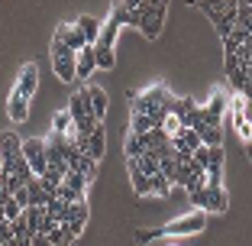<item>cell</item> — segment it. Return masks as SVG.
<instances>
[{
    "label": "cell",
    "instance_id": "6da1fadb",
    "mask_svg": "<svg viewBox=\"0 0 252 246\" xmlns=\"http://www.w3.org/2000/svg\"><path fill=\"white\" fill-rule=\"evenodd\" d=\"M207 227V211H194V214L181 217V220H171L165 227H152V230H136V243H149V240L158 237H194Z\"/></svg>",
    "mask_w": 252,
    "mask_h": 246
},
{
    "label": "cell",
    "instance_id": "7a4b0ae2",
    "mask_svg": "<svg viewBox=\"0 0 252 246\" xmlns=\"http://www.w3.org/2000/svg\"><path fill=\"white\" fill-rule=\"evenodd\" d=\"M165 13H168V3L165 0H139V33L146 39H158L165 26Z\"/></svg>",
    "mask_w": 252,
    "mask_h": 246
},
{
    "label": "cell",
    "instance_id": "3957f363",
    "mask_svg": "<svg viewBox=\"0 0 252 246\" xmlns=\"http://www.w3.org/2000/svg\"><path fill=\"white\" fill-rule=\"evenodd\" d=\"M168 97H171V91L165 84H152L142 94H129V107H133V113H152V110H162Z\"/></svg>",
    "mask_w": 252,
    "mask_h": 246
},
{
    "label": "cell",
    "instance_id": "277c9868",
    "mask_svg": "<svg viewBox=\"0 0 252 246\" xmlns=\"http://www.w3.org/2000/svg\"><path fill=\"white\" fill-rule=\"evenodd\" d=\"M49 55H52L55 78H59V81H65V84H74V62H78V55H74L71 49H65L59 39H52V42H49Z\"/></svg>",
    "mask_w": 252,
    "mask_h": 246
},
{
    "label": "cell",
    "instance_id": "5b68a950",
    "mask_svg": "<svg viewBox=\"0 0 252 246\" xmlns=\"http://www.w3.org/2000/svg\"><path fill=\"white\" fill-rule=\"evenodd\" d=\"M23 159L30 162L32 175L42 178L49 172V162H45V140H23Z\"/></svg>",
    "mask_w": 252,
    "mask_h": 246
},
{
    "label": "cell",
    "instance_id": "8992f818",
    "mask_svg": "<svg viewBox=\"0 0 252 246\" xmlns=\"http://www.w3.org/2000/svg\"><path fill=\"white\" fill-rule=\"evenodd\" d=\"M84 224H88V201H74V204H68L65 208V217H62V227H68L71 230V237L78 240L84 233Z\"/></svg>",
    "mask_w": 252,
    "mask_h": 246
},
{
    "label": "cell",
    "instance_id": "52a82bcc",
    "mask_svg": "<svg viewBox=\"0 0 252 246\" xmlns=\"http://www.w3.org/2000/svg\"><path fill=\"white\" fill-rule=\"evenodd\" d=\"M23 156V140L16 133H0V159H3V172L10 169V165L16 162V159Z\"/></svg>",
    "mask_w": 252,
    "mask_h": 246
},
{
    "label": "cell",
    "instance_id": "ba28073f",
    "mask_svg": "<svg viewBox=\"0 0 252 246\" xmlns=\"http://www.w3.org/2000/svg\"><path fill=\"white\" fill-rule=\"evenodd\" d=\"M110 20L117 23L120 30L123 26H136L139 30V0H126V3H117L110 13Z\"/></svg>",
    "mask_w": 252,
    "mask_h": 246
},
{
    "label": "cell",
    "instance_id": "9c48e42d",
    "mask_svg": "<svg viewBox=\"0 0 252 246\" xmlns=\"http://www.w3.org/2000/svg\"><path fill=\"white\" fill-rule=\"evenodd\" d=\"M55 39H59L65 49H71L74 55H78L84 45H88V42H84V36H81V30H78L74 23H59V30H55Z\"/></svg>",
    "mask_w": 252,
    "mask_h": 246
},
{
    "label": "cell",
    "instance_id": "30bf717a",
    "mask_svg": "<svg viewBox=\"0 0 252 246\" xmlns=\"http://www.w3.org/2000/svg\"><path fill=\"white\" fill-rule=\"evenodd\" d=\"M36 88H39V68L32 65V62H26V65H23V71H20V81H16V94L20 97H26V101H30L32 94H36Z\"/></svg>",
    "mask_w": 252,
    "mask_h": 246
},
{
    "label": "cell",
    "instance_id": "8fae6325",
    "mask_svg": "<svg viewBox=\"0 0 252 246\" xmlns=\"http://www.w3.org/2000/svg\"><path fill=\"white\" fill-rule=\"evenodd\" d=\"M97 71V59H94V45H84L78 52V62H74V81H88Z\"/></svg>",
    "mask_w": 252,
    "mask_h": 246
},
{
    "label": "cell",
    "instance_id": "7c38bea8",
    "mask_svg": "<svg viewBox=\"0 0 252 246\" xmlns=\"http://www.w3.org/2000/svg\"><path fill=\"white\" fill-rule=\"evenodd\" d=\"M84 97H88V104H91V113H94V120H104V113H107V91L100 88V84H88L84 88Z\"/></svg>",
    "mask_w": 252,
    "mask_h": 246
},
{
    "label": "cell",
    "instance_id": "4fadbf2b",
    "mask_svg": "<svg viewBox=\"0 0 252 246\" xmlns=\"http://www.w3.org/2000/svg\"><path fill=\"white\" fill-rule=\"evenodd\" d=\"M104 149H107V130H104V123H97L94 127V133L88 136V156L94 159V162H100V159H104Z\"/></svg>",
    "mask_w": 252,
    "mask_h": 246
},
{
    "label": "cell",
    "instance_id": "5bb4252c",
    "mask_svg": "<svg viewBox=\"0 0 252 246\" xmlns=\"http://www.w3.org/2000/svg\"><path fill=\"white\" fill-rule=\"evenodd\" d=\"M74 26L81 30V36H84V42H88V45H97V39H100V20L81 13L78 20H74Z\"/></svg>",
    "mask_w": 252,
    "mask_h": 246
},
{
    "label": "cell",
    "instance_id": "9a60e30c",
    "mask_svg": "<svg viewBox=\"0 0 252 246\" xmlns=\"http://www.w3.org/2000/svg\"><path fill=\"white\" fill-rule=\"evenodd\" d=\"M7 113H10V120H13V123L30 120V101H26V97H20V94L13 91V94L7 97Z\"/></svg>",
    "mask_w": 252,
    "mask_h": 246
},
{
    "label": "cell",
    "instance_id": "2e32d148",
    "mask_svg": "<svg viewBox=\"0 0 252 246\" xmlns=\"http://www.w3.org/2000/svg\"><path fill=\"white\" fill-rule=\"evenodd\" d=\"M126 169H129V181H133V191L136 194H152V178L139 172L136 159H126Z\"/></svg>",
    "mask_w": 252,
    "mask_h": 246
},
{
    "label": "cell",
    "instance_id": "e0dca14e",
    "mask_svg": "<svg viewBox=\"0 0 252 246\" xmlns=\"http://www.w3.org/2000/svg\"><path fill=\"white\" fill-rule=\"evenodd\" d=\"M226 208H230L226 188H207V214H223Z\"/></svg>",
    "mask_w": 252,
    "mask_h": 246
},
{
    "label": "cell",
    "instance_id": "ac0fdd59",
    "mask_svg": "<svg viewBox=\"0 0 252 246\" xmlns=\"http://www.w3.org/2000/svg\"><path fill=\"white\" fill-rule=\"evenodd\" d=\"M23 217H26V227H30V233H42V227H45V208L30 204V208L23 211Z\"/></svg>",
    "mask_w": 252,
    "mask_h": 246
},
{
    "label": "cell",
    "instance_id": "d6986e66",
    "mask_svg": "<svg viewBox=\"0 0 252 246\" xmlns=\"http://www.w3.org/2000/svg\"><path fill=\"white\" fill-rule=\"evenodd\" d=\"M52 133L55 136H74V120H71L68 110H59L52 117Z\"/></svg>",
    "mask_w": 252,
    "mask_h": 246
},
{
    "label": "cell",
    "instance_id": "ffe728a7",
    "mask_svg": "<svg viewBox=\"0 0 252 246\" xmlns=\"http://www.w3.org/2000/svg\"><path fill=\"white\" fill-rule=\"evenodd\" d=\"M194 133L200 136V142H204L207 149H214V146H220V142H223V130H217V127H204V123H197Z\"/></svg>",
    "mask_w": 252,
    "mask_h": 246
},
{
    "label": "cell",
    "instance_id": "44dd1931",
    "mask_svg": "<svg viewBox=\"0 0 252 246\" xmlns=\"http://www.w3.org/2000/svg\"><path fill=\"white\" fill-rule=\"evenodd\" d=\"M71 172H78V175H84V178H88V185H91V181L97 178V162H94V159L88 156V152H81V156H78V162L71 165Z\"/></svg>",
    "mask_w": 252,
    "mask_h": 246
},
{
    "label": "cell",
    "instance_id": "7402d4cb",
    "mask_svg": "<svg viewBox=\"0 0 252 246\" xmlns=\"http://www.w3.org/2000/svg\"><path fill=\"white\" fill-rule=\"evenodd\" d=\"M117 36H120V26L113 20L100 23V39H97V45H104V49H113L117 45Z\"/></svg>",
    "mask_w": 252,
    "mask_h": 246
},
{
    "label": "cell",
    "instance_id": "603a6c76",
    "mask_svg": "<svg viewBox=\"0 0 252 246\" xmlns=\"http://www.w3.org/2000/svg\"><path fill=\"white\" fill-rule=\"evenodd\" d=\"M26 191H30V204H36V208H45L49 198H52V194L42 188V181H39V178H32L30 185H26Z\"/></svg>",
    "mask_w": 252,
    "mask_h": 246
},
{
    "label": "cell",
    "instance_id": "cb8c5ba5",
    "mask_svg": "<svg viewBox=\"0 0 252 246\" xmlns=\"http://www.w3.org/2000/svg\"><path fill=\"white\" fill-rule=\"evenodd\" d=\"M123 152H126V159H139V156H146V142H142V136L129 133V136H126V142H123Z\"/></svg>",
    "mask_w": 252,
    "mask_h": 246
},
{
    "label": "cell",
    "instance_id": "d4e9b609",
    "mask_svg": "<svg viewBox=\"0 0 252 246\" xmlns=\"http://www.w3.org/2000/svg\"><path fill=\"white\" fill-rule=\"evenodd\" d=\"M236 30L252 33V3H246V0H239L236 7Z\"/></svg>",
    "mask_w": 252,
    "mask_h": 246
},
{
    "label": "cell",
    "instance_id": "484cf974",
    "mask_svg": "<svg viewBox=\"0 0 252 246\" xmlns=\"http://www.w3.org/2000/svg\"><path fill=\"white\" fill-rule=\"evenodd\" d=\"M136 165H139V172H142V175H149V178H152V175H158V165H162V162H158V156H156V152H146V156H139V159H136Z\"/></svg>",
    "mask_w": 252,
    "mask_h": 246
},
{
    "label": "cell",
    "instance_id": "4316f807",
    "mask_svg": "<svg viewBox=\"0 0 252 246\" xmlns=\"http://www.w3.org/2000/svg\"><path fill=\"white\" fill-rule=\"evenodd\" d=\"M94 59H97V68H113L117 65V52H113V49H104V45H94Z\"/></svg>",
    "mask_w": 252,
    "mask_h": 246
},
{
    "label": "cell",
    "instance_id": "83f0119b",
    "mask_svg": "<svg viewBox=\"0 0 252 246\" xmlns=\"http://www.w3.org/2000/svg\"><path fill=\"white\" fill-rule=\"evenodd\" d=\"M149 130H152V120H149L146 113H133V117H129V133H136V136H146Z\"/></svg>",
    "mask_w": 252,
    "mask_h": 246
},
{
    "label": "cell",
    "instance_id": "f1b7e54d",
    "mask_svg": "<svg viewBox=\"0 0 252 246\" xmlns=\"http://www.w3.org/2000/svg\"><path fill=\"white\" fill-rule=\"evenodd\" d=\"M49 243L52 246H71L74 243V237H71V230H68V227H55V230H49Z\"/></svg>",
    "mask_w": 252,
    "mask_h": 246
},
{
    "label": "cell",
    "instance_id": "f546056e",
    "mask_svg": "<svg viewBox=\"0 0 252 246\" xmlns=\"http://www.w3.org/2000/svg\"><path fill=\"white\" fill-rule=\"evenodd\" d=\"M204 107H207L210 113H217V117H223V113H226V94H223V91L217 88L214 94H210V101H207Z\"/></svg>",
    "mask_w": 252,
    "mask_h": 246
},
{
    "label": "cell",
    "instance_id": "4dcf8cb0",
    "mask_svg": "<svg viewBox=\"0 0 252 246\" xmlns=\"http://www.w3.org/2000/svg\"><path fill=\"white\" fill-rule=\"evenodd\" d=\"M152 194H156V198H171V185H168V178H165L162 172L152 175Z\"/></svg>",
    "mask_w": 252,
    "mask_h": 246
},
{
    "label": "cell",
    "instance_id": "1f68e13d",
    "mask_svg": "<svg viewBox=\"0 0 252 246\" xmlns=\"http://www.w3.org/2000/svg\"><path fill=\"white\" fill-rule=\"evenodd\" d=\"M65 185L71 188L74 194H81V198H84V188H88V178H84V175H78V172H68V175H65Z\"/></svg>",
    "mask_w": 252,
    "mask_h": 246
},
{
    "label": "cell",
    "instance_id": "d6a6232c",
    "mask_svg": "<svg viewBox=\"0 0 252 246\" xmlns=\"http://www.w3.org/2000/svg\"><path fill=\"white\" fill-rule=\"evenodd\" d=\"M191 162L197 165V169H204V172H207V165H210V149H207V146H200V149L191 156Z\"/></svg>",
    "mask_w": 252,
    "mask_h": 246
},
{
    "label": "cell",
    "instance_id": "836d02e7",
    "mask_svg": "<svg viewBox=\"0 0 252 246\" xmlns=\"http://www.w3.org/2000/svg\"><path fill=\"white\" fill-rule=\"evenodd\" d=\"M10 233H13V237H32L30 227H26V217H16V220H10Z\"/></svg>",
    "mask_w": 252,
    "mask_h": 246
},
{
    "label": "cell",
    "instance_id": "e575fe53",
    "mask_svg": "<svg viewBox=\"0 0 252 246\" xmlns=\"http://www.w3.org/2000/svg\"><path fill=\"white\" fill-rule=\"evenodd\" d=\"M3 217H7V220H16V217H23V208L13 201V198H7V201H3Z\"/></svg>",
    "mask_w": 252,
    "mask_h": 246
},
{
    "label": "cell",
    "instance_id": "d590c367",
    "mask_svg": "<svg viewBox=\"0 0 252 246\" xmlns=\"http://www.w3.org/2000/svg\"><path fill=\"white\" fill-rule=\"evenodd\" d=\"M191 198V204H194V211H207V188H200V191H194V194H188Z\"/></svg>",
    "mask_w": 252,
    "mask_h": 246
},
{
    "label": "cell",
    "instance_id": "8d00e7d4",
    "mask_svg": "<svg viewBox=\"0 0 252 246\" xmlns=\"http://www.w3.org/2000/svg\"><path fill=\"white\" fill-rule=\"evenodd\" d=\"M162 130H165L168 136H178V133H181V120H178V117H165Z\"/></svg>",
    "mask_w": 252,
    "mask_h": 246
},
{
    "label": "cell",
    "instance_id": "74e56055",
    "mask_svg": "<svg viewBox=\"0 0 252 246\" xmlns=\"http://www.w3.org/2000/svg\"><path fill=\"white\" fill-rule=\"evenodd\" d=\"M207 188H223V169H207Z\"/></svg>",
    "mask_w": 252,
    "mask_h": 246
},
{
    "label": "cell",
    "instance_id": "f35d334b",
    "mask_svg": "<svg viewBox=\"0 0 252 246\" xmlns=\"http://www.w3.org/2000/svg\"><path fill=\"white\" fill-rule=\"evenodd\" d=\"M207 169H223V146H214V149H210V165Z\"/></svg>",
    "mask_w": 252,
    "mask_h": 246
},
{
    "label": "cell",
    "instance_id": "ab89813d",
    "mask_svg": "<svg viewBox=\"0 0 252 246\" xmlns=\"http://www.w3.org/2000/svg\"><path fill=\"white\" fill-rule=\"evenodd\" d=\"M223 68H226V71H236V68H243V65H239V59H236V52H223Z\"/></svg>",
    "mask_w": 252,
    "mask_h": 246
},
{
    "label": "cell",
    "instance_id": "60d3db41",
    "mask_svg": "<svg viewBox=\"0 0 252 246\" xmlns=\"http://www.w3.org/2000/svg\"><path fill=\"white\" fill-rule=\"evenodd\" d=\"M10 240H13V233H10V220H3V224H0V246H7Z\"/></svg>",
    "mask_w": 252,
    "mask_h": 246
},
{
    "label": "cell",
    "instance_id": "b9f144b4",
    "mask_svg": "<svg viewBox=\"0 0 252 246\" xmlns=\"http://www.w3.org/2000/svg\"><path fill=\"white\" fill-rule=\"evenodd\" d=\"M13 201L20 204L23 211H26V208H30V191H26V188H23V191H16V194H13Z\"/></svg>",
    "mask_w": 252,
    "mask_h": 246
},
{
    "label": "cell",
    "instance_id": "7bdbcfd3",
    "mask_svg": "<svg viewBox=\"0 0 252 246\" xmlns=\"http://www.w3.org/2000/svg\"><path fill=\"white\" fill-rule=\"evenodd\" d=\"M32 246H52L49 243V233H32Z\"/></svg>",
    "mask_w": 252,
    "mask_h": 246
},
{
    "label": "cell",
    "instance_id": "ee69618b",
    "mask_svg": "<svg viewBox=\"0 0 252 246\" xmlns=\"http://www.w3.org/2000/svg\"><path fill=\"white\" fill-rule=\"evenodd\" d=\"M7 246H32V237H13Z\"/></svg>",
    "mask_w": 252,
    "mask_h": 246
},
{
    "label": "cell",
    "instance_id": "f6af8a7d",
    "mask_svg": "<svg viewBox=\"0 0 252 246\" xmlns=\"http://www.w3.org/2000/svg\"><path fill=\"white\" fill-rule=\"evenodd\" d=\"M246 156H249V162H252V146H246Z\"/></svg>",
    "mask_w": 252,
    "mask_h": 246
},
{
    "label": "cell",
    "instance_id": "bcb514c9",
    "mask_svg": "<svg viewBox=\"0 0 252 246\" xmlns=\"http://www.w3.org/2000/svg\"><path fill=\"white\" fill-rule=\"evenodd\" d=\"M0 172H3V159H0Z\"/></svg>",
    "mask_w": 252,
    "mask_h": 246
}]
</instances>
